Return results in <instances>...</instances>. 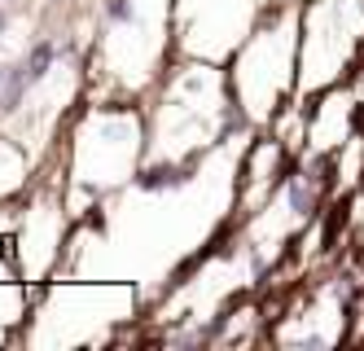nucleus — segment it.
Wrapping results in <instances>:
<instances>
[{
	"label": "nucleus",
	"mask_w": 364,
	"mask_h": 351,
	"mask_svg": "<svg viewBox=\"0 0 364 351\" xmlns=\"http://www.w3.org/2000/svg\"><path fill=\"white\" fill-rule=\"evenodd\" d=\"M36 84H31V70H27V62H14L9 66V75H5V88H0V115H14L22 101H27V93H31Z\"/></svg>",
	"instance_id": "obj_1"
},
{
	"label": "nucleus",
	"mask_w": 364,
	"mask_h": 351,
	"mask_svg": "<svg viewBox=\"0 0 364 351\" xmlns=\"http://www.w3.org/2000/svg\"><path fill=\"white\" fill-rule=\"evenodd\" d=\"M132 180H136V189H149V194H159V189H185V184L193 180V172L167 163V167H145V172H136Z\"/></svg>",
	"instance_id": "obj_2"
},
{
	"label": "nucleus",
	"mask_w": 364,
	"mask_h": 351,
	"mask_svg": "<svg viewBox=\"0 0 364 351\" xmlns=\"http://www.w3.org/2000/svg\"><path fill=\"white\" fill-rule=\"evenodd\" d=\"M58 58H62V44H58V40H48V36L36 40V44L27 48V58H22V62H27V70H31V84H44V79L53 75Z\"/></svg>",
	"instance_id": "obj_3"
},
{
	"label": "nucleus",
	"mask_w": 364,
	"mask_h": 351,
	"mask_svg": "<svg viewBox=\"0 0 364 351\" xmlns=\"http://www.w3.org/2000/svg\"><path fill=\"white\" fill-rule=\"evenodd\" d=\"M101 18H106V26H136L141 22L132 0H101Z\"/></svg>",
	"instance_id": "obj_4"
},
{
	"label": "nucleus",
	"mask_w": 364,
	"mask_h": 351,
	"mask_svg": "<svg viewBox=\"0 0 364 351\" xmlns=\"http://www.w3.org/2000/svg\"><path fill=\"white\" fill-rule=\"evenodd\" d=\"M285 198H290V211H294V215H311V211H316V194H311V184H307L303 176H290Z\"/></svg>",
	"instance_id": "obj_5"
},
{
	"label": "nucleus",
	"mask_w": 364,
	"mask_h": 351,
	"mask_svg": "<svg viewBox=\"0 0 364 351\" xmlns=\"http://www.w3.org/2000/svg\"><path fill=\"white\" fill-rule=\"evenodd\" d=\"M5 36H9V9L0 5V40H5Z\"/></svg>",
	"instance_id": "obj_6"
}]
</instances>
